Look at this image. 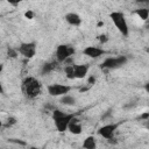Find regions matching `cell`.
I'll list each match as a JSON object with an SVG mask.
<instances>
[{"label":"cell","mask_w":149,"mask_h":149,"mask_svg":"<svg viewBox=\"0 0 149 149\" xmlns=\"http://www.w3.org/2000/svg\"><path fill=\"white\" fill-rule=\"evenodd\" d=\"M144 88H146V91H147V92H149V83H148V84H146Z\"/></svg>","instance_id":"27"},{"label":"cell","mask_w":149,"mask_h":149,"mask_svg":"<svg viewBox=\"0 0 149 149\" xmlns=\"http://www.w3.org/2000/svg\"><path fill=\"white\" fill-rule=\"evenodd\" d=\"M94 83H95V77H94V76H90L88 79H87V84H88V86H92Z\"/></svg>","instance_id":"25"},{"label":"cell","mask_w":149,"mask_h":149,"mask_svg":"<svg viewBox=\"0 0 149 149\" xmlns=\"http://www.w3.org/2000/svg\"><path fill=\"white\" fill-rule=\"evenodd\" d=\"M102 24H104V22H99V23H98V27H100V26H102Z\"/></svg>","instance_id":"29"},{"label":"cell","mask_w":149,"mask_h":149,"mask_svg":"<svg viewBox=\"0 0 149 149\" xmlns=\"http://www.w3.org/2000/svg\"><path fill=\"white\" fill-rule=\"evenodd\" d=\"M147 52H148V54H149V48H148V49H147Z\"/></svg>","instance_id":"30"},{"label":"cell","mask_w":149,"mask_h":149,"mask_svg":"<svg viewBox=\"0 0 149 149\" xmlns=\"http://www.w3.org/2000/svg\"><path fill=\"white\" fill-rule=\"evenodd\" d=\"M73 68H74V78L76 79L85 78L90 70L88 64H73Z\"/></svg>","instance_id":"10"},{"label":"cell","mask_w":149,"mask_h":149,"mask_svg":"<svg viewBox=\"0 0 149 149\" xmlns=\"http://www.w3.org/2000/svg\"><path fill=\"white\" fill-rule=\"evenodd\" d=\"M19 50L17 49H14V48H12V47H8L7 48V56L9 57V58H17V56H19Z\"/></svg>","instance_id":"18"},{"label":"cell","mask_w":149,"mask_h":149,"mask_svg":"<svg viewBox=\"0 0 149 149\" xmlns=\"http://www.w3.org/2000/svg\"><path fill=\"white\" fill-rule=\"evenodd\" d=\"M58 61H54V62H48V63H45L43 66H42V69H41V72H42V74H47V73H50V72H52L54 70H56L57 68H58Z\"/></svg>","instance_id":"13"},{"label":"cell","mask_w":149,"mask_h":149,"mask_svg":"<svg viewBox=\"0 0 149 149\" xmlns=\"http://www.w3.org/2000/svg\"><path fill=\"white\" fill-rule=\"evenodd\" d=\"M74 54V48L69 44H59L56 48V61L59 63H65L66 59H69Z\"/></svg>","instance_id":"5"},{"label":"cell","mask_w":149,"mask_h":149,"mask_svg":"<svg viewBox=\"0 0 149 149\" xmlns=\"http://www.w3.org/2000/svg\"><path fill=\"white\" fill-rule=\"evenodd\" d=\"M9 142L15 143V144H21V146H27V143L22 140H17V139H9Z\"/></svg>","instance_id":"21"},{"label":"cell","mask_w":149,"mask_h":149,"mask_svg":"<svg viewBox=\"0 0 149 149\" xmlns=\"http://www.w3.org/2000/svg\"><path fill=\"white\" fill-rule=\"evenodd\" d=\"M21 88H22L23 94L28 99H34V98H36V97H38L41 94L42 84L40 83V80L37 78L29 76V77H26L22 80Z\"/></svg>","instance_id":"1"},{"label":"cell","mask_w":149,"mask_h":149,"mask_svg":"<svg viewBox=\"0 0 149 149\" xmlns=\"http://www.w3.org/2000/svg\"><path fill=\"white\" fill-rule=\"evenodd\" d=\"M98 40H99V42H100L101 44H105V43H107V42H108L109 37H108V35H107V34H100V35L98 36Z\"/></svg>","instance_id":"20"},{"label":"cell","mask_w":149,"mask_h":149,"mask_svg":"<svg viewBox=\"0 0 149 149\" xmlns=\"http://www.w3.org/2000/svg\"><path fill=\"white\" fill-rule=\"evenodd\" d=\"M77 114L74 113H65L61 109H54L52 111V120L55 122V126H56V129L59 132V133H63L65 130H68V127H69V123L70 121L76 116Z\"/></svg>","instance_id":"2"},{"label":"cell","mask_w":149,"mask_h":149,"mask_svg":"<svg viewBox=\"0 0 149 149\" xmlns=\"http://www.w3.org/2000/svg\"><path fill=\"white\" fill-rule=\"evenodd\" d=\"M83 54L90 58H99L101 57L102 55L106 54V51L102 49V48H99V47H94V45H88L86 48H84L83 50Z\"/></svg>","instance_id":"9"},{"label":"cell","mask_w":149,"mask_h":149,"mask_svg":"<svg viewBox=\"0 0 149 149\" xmlns=\"http://www.w3.org/2000/svg\"><path fill=\"white\" fill-rule=\"evenodd\" d=\"M135 14H136L142 21H146V20H148V17H149V9H148V8H139V9H135Z\"/></svg>","instance_id":"16"},{"label":"cell","mask_w":149,"mask_h":149,"mask_svg":"<svg viewBox=\"0 0 149 149\" xmlns=\"http://www.w3.org/2000/svg\"><path fill=\"white\" fill-rule=\"evenodd\" d=\"M65 21L70 24V26H73V27H78L81 24V17L79 16V14L74 13V12H71V13H68L65 15Z\"/></svg>","instance_id":"12"},{"label":"cell","mask_w":149,"mask_h":149,"mask_svg":"<svg viewBox=\"0 0 149 149\" xmlns=\"http://www.w3.org/2000/svg\"><path fill=\"white\" fill-rule=\"evenodd\" d=\"M24 17H26V19H28V20L34 19V12H33V10H30V9H28V10L24 13Z\"/></svg>","instance_id":"22"},{"label":"cell","mask_w":149,"mask_h":149,"mask_svg":"<svg viewBox=\"0 0 149 149\" xmlns=\"http://www.w3.org/2000/svg\"><path fill=\"white\" fill-rule=\"evenodd\" d=\"M15 123H16V119H15V118H14V116H8V118H7V120H6V122H5V125H3V126H5V127H7V128H8V127H12V126H14V125H15Z\"/></svg>","instance_id":"19"},{"label":"cell","mask_w":149,"mask_h":149,"mask_svg":"<svg viewBox=\"0 0 149 149\" xmlns=\"http://www.w3.org/2000/svg\"><path fill=\"white\" fill-rule=\"evenodd\" d=\"M64 72H65V77L68 79H76L74 78V68L73 64H68L64 68Z\"/></svg>","instance_id":"17"},{"label":"cell","mask_w":149,"mask_h":149,"mask_svg":"<svg viewBox=\"0 0 149 149\" xmlns=\"http://www.w3.org/2000/svg\"><path fill=\"white\" fill-rule=\"evenodd\" d=\"M120 125H121L120 122H111V123L104 125L98 129V135H100L106 140H113L114 134Z\"/></svg>","instance_id":"7"},{"label":"cell","mask_w":149,"mask_h":149,"mask_svg":"<svg viewBox=\"0 0 149 149\" xmlns=\"http://www.w3.org/2000/svg\"><path fill=\"white\" fill-rule=\"evenodd\" d=\"M146 122H147V128H148V129H149V119H148V120H147V121H146Z\"/></svg>","instance_id":"28"},{"label":"cell","mask_w":149,"mask_h":149,"mask_svg":"<svg viewBox=\"0 0 149 149\" xmlns=\"http://www.w3.org/2000/svg\"><path fill=\"white\" fill-rule=\"evenodd\" d=\"M109 17L112 20V22L114 23L115 28L119 30V33L123 36H128L129 34V28H128V23H127V20H126V16L122 12H112L109 14Z\"/></svg>","instance_id":"3"},{"label":"cell","mask_w":149,"mask_h":149,"mask_svg":"<svg viewBox=\"0 0 149 149\" xmlns=\"http://www.w3.org/2000/svg\"><path fill=\"white\" fill-rule=\"evenodd\" d=\"M20 55H22L24 58H33L36 55V43L35 42H23L17 48Z\"/></svg>","instance_id":"8"},{"label":"cell","mask_w":149,"mask_h":149,"mask_svg":"<svg viewBox=\"0 0 149 149\" xmlns=\"http://www.w3.org/2000/svg\"><path fill=\"white\" fill-rule=\"evenodd\" d=\"M127 57L126 56H118V57H107L102 61L100 64V68L102 70H114L118 69L127 63Z\"/></svg>","instance_id":"4"},{"label":"cell","mask_w":149,"mask_h":149,"mask_svg":"<svg viewBox=\"0 0 149 149\" xmlns=\"http://www.w3.org/2000/svg\"><path fill=\"white\" fill-rule=\"evenodd\" d=\"M83 148H85V149H94V148H97V139L93 135L87 136L83 142Z\"/></svg>","instance_id":"14"},{"label":"cell","mask_w":149,"mask_h":149,"mask_svg":"<svg viewBox=\"0 0 149 149\" xmlns=\"http://www.w3.org/2000/svg\"><path fill=\"white\" fill-rule=\"evenodd\" d=\"M76 101H77V99L74 97L70 95L69 93L61 98V104L65 105V106H73V105H76Z\"/></svg>","instance_id":"15"},{"label":"cell","mask_w":149,"mask_h":149,"mask_svg":"<svg viewBox=\"0 0 149 149\" xmlns=\"http://www.w3.org/2000/svg\"><path fill=\"white\" fill-rule=\"evenodd\" d=\"M6 1H7L9 5H12V6H14V7H15V6L20 5L21 2H23L24 0H6Z\"/></svg>","instance_id":"23"},{"label":"cell","mask_w":149,"mask_h":149,"mask_svg":"<svg viewBox=\"0 0 149 149\" xmlns=\"http://www.w3.org/2000/svg\"><path fill=\"white\" fill-rule=\"evenodd\" d=\"M68 130H69L71 134H73V135H79V134H81V132H83V126H81L80 121L78 120L77 115L70 121L69 127H68Z\"/></svg>","instance_id":"11"},{"label":"cell","mask_w":149,"mask_h":149,"mask_svg":"<svg viewBox=\"0 0 149 149\" xmlns=\"http://www.w3.org/2000/svg\"><path fill=\"white\" fill-rule=\"evenodd\" d=\"M139 119H140V120H143V121H147V120L149 119V112H144V113H142V114L139 116Z\"/></svg>","instance_id":"24"},{"label":"cell","mask_w":149,"mask_h":149,"mask_svg":"<svg viewBox=\"0 0 149 149\" xmlns=\"http://www.w3.org/2000/svg\"><path fill=\"white\" fill-rule=\"evenodd\" d=\"M47 90H48L49 95H51V97H63V95L68 94L72 90V87L70 85H66V84L55 83V84L48 85Z\"/></svg>","instance_id":"6"},{"label":"cell","mask_w":149,"mask_h":149,"mask_svg":"<svg viewBox=\"0 0 149 149\" xmlns=\"http://www.w3.org/2000/svg\"><path fill=\"white\" fill-rule=\"evenodd\" d=\"M137 2H142V3H146V2H149V0H136Z\"/></svg>","instance_id":"26"}]
</instances>
